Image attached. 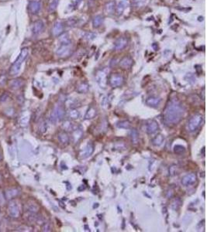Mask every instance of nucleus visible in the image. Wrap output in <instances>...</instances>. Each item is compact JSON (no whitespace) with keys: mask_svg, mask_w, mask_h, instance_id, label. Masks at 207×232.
<instances>
[{"mask_svg":"<svg viewBox=\"0 0 207 232\" xmlns=\"http://www.w3.org/2000/svg\"><path fill=\"white\" fill-rule=\"evenodd\" d=\"M158 128H159V126H158V122L154 120H151L148 122V124L146 125V132L150 135L154 134L158 130Z\"/></svg>","mask_w":207,"mask_h":232,"instance_id":"f8f14e48","label":"nucleus"},{"mask_svg":"<svg viewBox=\"0 0 207 232\" xmlns=\"http://www.w3.org/2000/svg\"><path fill=\"white\" fill-rule=\"evenodd\" d=\"M51 224H50L49 222L43 223V227H42V231H51Z\"/></svg>","mask_w":207,"mask_h":232,"instance_id":"58836bf2","label":"nucleus"},{"mask_svg":"<svg viewBox=\"0 0 207 232\" xmlns=\"http://www.w3.org/2000/svg\"><path fill=\"white\" fill-rule=\"evenodd\" d=\"M23 84V81L21 79H14L12 80L9 83L10 88L13 90H17L20 88Z\"/></svg>","mask_w":207,"mask_h":232,"instance_id":"aec40b11","label":"nucleus"},{"mask_svg":"<svg viewBox=\"0 0 207 232\" xmlns=\"http://www.w3.org/2000/svg\"><path fill=\"white\" fill-rule=\"evenodd\" d=\"M93 152H94V146H93V145H92V143H88L86 146V147L81 152L79 155H80L81 158L85 159L87 157L90 156Z\"/></svg>","mask_w":207,"mask_h":232,"instance_id":"ddd939ff","label":"nucleus"},{"mask_svg":"<svg viewBox=\"0 0 207 232\" xmlns=\"http://www.w3.org/2000/svg\"><path fill=\"white\" fill-rule=\"evenodd\" d=\"M58 139L62 144H68L69 143V137L66 133H61L58 135Z\"/></svg>","mask_w":207,"mask_h":232,"instance_id":"393cba45","label":"nucleus"},{"mask_svg":"<svg viewBox=\"0 0 207 232\" xmlns=\"http://www.w3.org/2000/svg\"><path fill=\"white\" fill-rule=\"evenodd\" d=\"M2 159V156H1V153H0V160Z\"/></svg>","mask_w":207,"mask_h":232,"instance_id":"a18cd8bd","label":"nucleus"},{"mask_svg":"<svg viewBox=\"0 0 207 232\" xmlns=\"http://www.w3.org/2000/svg\"><path fill=\"white\" fill-rule=\"evenodd\" d=\"M132 2H133V6L138 8V7H141L144 6L147 2V0H132Z\"/></svg>","mask_w":207,"mask_h":232,"instance_id":"e433bc0d","label":"nucleus"},{"mask_svg":"<svg viewBox=\"0 0 207 232\" xmlns=\"http://www.w3.org/2000/svg\"><path fill=\"white\" fill-rule=\"evenodd\" d=\"M9 96L8 93H6V92H5L4 94H2V95L0 96V102H6V100H7L9 98Z\"/></svg>","mask_w":207,"mask_h":232,"instance_id":"79ce46f5","label":"nucleus"},{"mask_svg":"<svg viewBox=\"0 0 207 232\" xmlns=\"http://www.w3.org/2000/svg\"><path fill=\"white\" fill-rule=\"evenodd\" d=\"M27 210L30 213H34L37 214L38 210H39V207L36 204H27Z\"/></svg>","mask_w":207,"mask_h":232,"instance_id":"c756f323","label":"nucleus"},{"mask_svg":"<svg viewBox=\"0 0 207 232\" xmlns=\"http://www.w3.org/2000/svg\"><path fill=\"white\" fill-rule=\"evenodd\" d=\"M27 56H28V49L27 48H23L21 50L20 55L18 56L17 59L16 60L13 64L12 65L9 71V73L12 76H16L17 74H18V73L20 71L21 67L23 64V61L27 59Z\"/></svg>","mask_w":207,"mask_h":232,"instance_id":"f03ea898","label":"nucleus"},{"mask_svg":"<svg viewBox=\"0 0 207 232\" xmlns=\"http://www.w3.org/2000/svg\"><path fill=\"white\" fill-rule=\"evenodd\" d=\"M174 152L176 154H178V155H181L182 154V153H184L185 152V147L182 146H180V145H177V146H175L174 148Z\"/></svg>","mask_w":207,"mask_h":232,"instance_id":"72a5a7b5","label":"nucleus"},{"mask_svg":"<svg viewBox=\"0 0 207 232\" xmlns=\"http://www.w3.org/2000/svg\"><path fill=\"white\" fill-rule=\"evenodd\" d=\"M161 103V99L157 97H150L146 100V104L151 107H158Z\"/></svg>","mask_w":207,"mask_h":232,"instance_id":"a211bd4d","label":"nucleus"},{"mask_svg":"<svg viewBox=\"0 0 207 232\" xmlns=\"http://www.w3.org/2000/svg\"><path fill=\"white\" fill-rule=\"evenodd\" d=\"M133 64V60L130 57H124L119 61V66L123 69H128Z\"/></svg>","mask_w":207,"mask_h":232,"instance_id":"dca6fc26","label":"nucleus"},{"mask_svg":"<svg viewBox=\"0 0 207 232\" xmlns=\"http://www.w3.org/2000/svg\"><path fill=\"white\" fill-rule=\"evenodd\" d=\"M82 130L81 128H77V129H74L73 130V133H72V138H73V140H74L75 143L78 142L82 136Z\"/></svg>","mask_w":207,"mask_h":232,"instance_id":"4be33fe9","label":"nucleus"},{"mask_svg":"<svg viewBox=\"0 0 207 232\" xmlns=\"http://www.w3.org/2000/svg\"><path fill=\"white\" fill-rule=\"evenodd\" d=\"M88 84L86 83H82L81 84L78 85V87L77 88V92L80 94H83V93H86L88 91Z\"/></svg>","mask_w":207,"mask_h":232,"instance_id":"cd10ccee","label":"nucleus"},{"mask_svg":"<svg viewBox=\"0 0 207 232\" xmlns=\"http://www.w3.org/2000/svg\"><path fill=\"white\" fill-rule=\"evenodd\" d=\"M83 37L86 40H94L96 37V34L94 33H85L84 36H83Z\"/></svg>","mask_w":207,"mask_h":232,"instance_id":"4c0bfd02","label":"nucleus"},{"mask_svg":"<svg viewBox=\"0 0 207 232\" xmlns=\"http://www.w3.org/2000/svg\"><path fill=\"white\" fill-rule=\"evenodd\" d=\"M75 1H76V4L78 5V4H79V3H80L81 2H82V0H75Z\"/></svg>","mask_w":207,"mask_h":232,"instance_id":"c03bdc74","label":"nucleus"},{"mask_svg":"<svg viewBox=\"0 0 207 232\" xmlns=\"http://www.w3.org/2000/svg\"><path fill=\"white\" fill-rule=\"evenodd\" d=\"M115 2H114V1H110V2L106 3V6H105V12L108 15L113 14V12H114V10H115Z\"/></svg>","mask_w":207,"mask_h":232,"instance_id":"6ab92c4d","label":"nucleus"},{"mask_svg":"<svg viewBox=\"0 0 207 232\" xmlns=\"http://www.w3.org/2000/svg\"><path fill=\"white\" fill-rule=\"evenodd\" d=\"M123 81H124L123 77L119 74H113L109 79V84L113 88L121 86L123 84Z\"/></svg>","mask_w":207,"mask_h":232,"instance_id":"6e6552de","label":"nucleus"},{"mask_svg":"<svg viewBox=\"0 0 207 232\" xmlns=\"http://www.w3.org/2000/svg\"><path fill=\"white\" fill-rule=\"evenodd\" d=\"M203 122V116L199 114L193 115L187 123V129L189 132H195Z\"/></svg>","mask_w":207,"mask_h":232,"instance_id":"7ed1b4c3","label":"nucleus"},{"mask_svg":"<svg viewBox=\"0 0 207 232\" xmlns=\"http://www.w3.org/2000/svg\"><path fill=\"white\" fill-rule=\"evenodd\" d=\"M63 30H64V27L63 24H62L61 22H56L53 26V28H52V33H53L54 36H59V35L62 34L63 33Z\"/></svg>","mask_w":207,"mask_h":232,"instance_id":"f3484780","label":"nucleus"},{"mask_svg":"<svg viewBox=\"0 0 207 232\" xmlns=\"http://www.w3.org/2000/svg\"><path fill=\"white\" fill-rule=\"evenodd\" d=\"M62 127L66 131H73L75 129L73 124L70 121H65L64 122V124L62 125Z\"/></svg>","mask_w":207,"mask_h":232,"instance_id":"473e14b6","label":"nucleus"},{"mask_svg":"<svg viewBox=\"0 0 207 232\" xmlns=\"http://www.w3.org/2000/svg\"><path fill=\"white\" fill-rule=\"evenodd\" d=\"M41 9V3L39 1H31L29 3V10L32 14H37Z\"/></svg>","mask_w":207,"mask_h":232,"instance_id":"4468645a","label":"nucleus"},{"mask_svg":"<svg viewBox=\"0 0 207 232\" xmlns=\"http://www.w3.org/2000/svg\"><path fill=\"white\" fill-rule=\"evenodd\" d=\"M130 137H131V141L133 144H138L139 142V133L137 131V129H132L130 132Z\"/></svg>","mask_w":207,"mask_h":232,"instance_id":"b1692460","label":"nucleus"},{"mask_svg":"<svg viewBox=\"0 0 207 232\" xmlns=\"http://www.w3.org/2000/svg\"><path fill=\"white\" fill-rule=\"evenodd\" d=\"M127 43H128V40L126 37H119V39H117V41L115 42L114 44V49L117 51L122 50L123 49H124L127 47Z\"/></svg>","mask_w":207,"mask_h":232,"instance_id":"9b49d317","label":"nucleus"},{"mask_svg":"<svg viewBox=\"0 0 207 232\" xmlns=\"http://www.w3.org/2000/svg\"><path fill=\"white\" fill-rule=\"evenodd\" d=\"M58 3H59V0H51V2H50L49 5V11L51 12H53L56 10V9L58 7Z\"/></svg>","mask_w":207,"mask_h":232,"instance_id":"2f4dec72","label":"nucleus"},{"mask_svg":"<svg viewBox=\"0 0 207 232\" xmlns=\"http://www.w3.org/2000/svg\"><path fill=\"white\" fill-rule=\"evenodd\" d=\"M64 109L62 105L58 104L54 108L53 111L51 115V122L52 123H56V122H59L64 118Z\"/></svg>","mask_w":207,"mask_h":232,"instance_id":"20e7f679","label":"nucleus"},{"mask_svg":"<svg viewBox=\"0 0 207 232\" xmlns=\"http://www.w3.org/2000/svg\"><path fill=\"white\" fill-rule=\"evenodd\" d=\"M4 197H3V196H2V194L1 193H0V203H3V201H4Z\"/></svg>","mask_w":207,"mask_h":232,"instance_id":"37998d69","label":"nucleus"},{"mask_svg":"<svg viewBox=\"0 0 207 232\" xmlns=\"http://www.w3.org/2000/svg\"><path fill=\"white\" fill-rule=\"evenodd\" d=\"M7 81V76L6 73H1L0 74V86H4Z\"/></svg>","mask_w":207,"mask_h":232,"instance_id":"ea45409f","label":"nucleus"},{"mask_svg":"<svg viewBox=\"0 0 207 232\" xmlns=\"http://www.w3.org/2000/svg\"><path fill=\"white\" fill-rule=\"evenodd\" d=\"M181 204H182V201H181L180 199H174L172 202V208L174 209V210H178L179 207L181 206Z\"/></svg>","mask_w":207,"mask_h":232,"instance_id":"c9c22d12","label":"nucleus"},{"mask_svg":"<svg viewBox=\"0 0 207 232\" xmlns=\"http://www.w3.org/2000/svg\"><path fill=\"white\" fill-rule=\"evenodd\" d=\"M107 74L104 70L98 71L96 73V80L101 88H105L106 85Z\"/></svg>","mask_w":207,"mask_h":232,"instance_id":"1a4fd4ad","label":"nucleus"},{"mask_svg":"<svg viewBox=\"0 0 207 232\" xmlns=\"http://www.w3.org/2000/svg\"><path fill=\"white\" fill-rule=\"evenodd\" d=\"M164 140V135H162L161 134H158L153 139H152L151 143L152 144L154 145V146H160L163 143Z\"/></svg>","mask_w":207,"mask_h":232,"instance_id":"412c9836","label":"nucleus"},{"mask_svg":"<svg viewBox=\"0 0 207 232\" xmlns=\"http://www.w3.org/2000/svg\"><path fill=\"white\" fill-rule=\"evenodd\" d=\"M197 177L195 173H189L185 176L182 179V184L185 187H189V186L193 185L196 182Z\"/></svg>","mask_w":207,"mask_h":232,"instance_id":"0eeeda50","label":"nucleus"},{"mask_svg":"<svg viewBox=\"0 0 207 232\" xmlns=\"http://www.w3.org/2000/svg\"><path fill=\"white\" fill-rule=\"evenodd\" d=\"M68 118H72V119H76L79 117V112L76 109H71L68 112Z\"/></svg>","mask_w":207,"mask_h":232,"instance_id":"7c9ffc66","label":"nucleus"},{"mask_svg":"<svg viewBox=\"0 0 207 232\" xmlns=\"http://www.w3.org/2000/svg\"><path fill=\"white\" fill-rule=\"evenodd\" d=\"M57 55L59 57H68L72 53V48L71 44H62L61 47L56 51Z\"/></svg>","mask_w":207,"mask_h":232,"instance_id":"423d86ee","label":"nucleus"},{"mask_svg":"<svg viewBox=\"0 0 207 232\" xmlns=\"http://www.w3.org/2000/svg\"><path fill=\"white\" fill-rule=\"evenodd\" d=\"M185 108L177 99L171 100L163 112V121L168 125L178 124L182 118Z\"/></svg>","mask_w":207,"mask_h":232,"instance_id":"f257e3e1","label":"nucleus"},{"mask_svg":"<svg viewBox=\"0 0 207 232\" xmlns=\"http://www.w3.org/2000/svg\"><path fill=\"white\" fill-rule=\"evenodd\" d=\"M39 128L42 133H44V132L47 130V123H46L45 122H41V125H40Z\"/></svg>","mask_w":207,"mask_h":232,"instance_id":"a19ab883","label":"nucleus"},{"mask_svg":"<svg viewBox=\"0 0 207 232\" xmlns=\"http://www.w3.org/2000/svg\"><path fill=\"white\" fill-rule=\"evenodd\" d=\"M20 194V189L17 188H11L5 192V197L7 200H11L12 198L16 197L17 196Z\"/></svg>","mask_w":207,"mask_h":232,"instance_id":"2eb2a0df","label":"nucleus"},{"mask_svg":"<svg viewBox=\"0 0 207 232\" xmlns=\"http://www.w3.org/2000/svg\"><path fill=\"white\" fill-rule=\"evenodd\" d=\"M43 27H44V24H43V21H35L33 23L31 30H32V33L33 35H39L43 31Z\"/></svg>","mask_w":207,"mask_h":232,"instance_id":"9d476101","label":"nucleus"},{"mask_svg":"<svg viewBox=\"0 0 207 232\" xmlns=\"http://www.w3.org/2000/svg\"><path fill=\"white\" fill-rule=\"evenodd\" d=\"M96 109L93 108L92 106V107H90V108H88V110L87 111L86 114L85 115V119H92V118H95V116L96 115Z\"/></svg>","mask_w":207,"mask_h":232,"instance_id":"5701e85b","label":"nucleus"},{"mask_svg":"<svg viewBox=\"0 0 207 232\" xmlns=\"http://www.w3.org/2000/svg\"><path fill=\"white\" fill-rule=\"evenodd\" d=\"M60 42L62 44H71V40L67 34H64L60 37Z\"/></svg>","mask_w":207,"mask_h":232,"instance_id":"f704fd0d","label":"nucleus"},{"mask_svg":"<svg viewBox=\"0 0 207 232\" xmlns=\"http://www.w3.org/2000/svg\"><path fill=\"white\" fill-rule=\"evenodd\" d=\"M127 2H126L125 0H123V1H121L120 2H119V4H118V6H117V14L118 15H120L123 13V12L124 11V9H126V6H127Z\"/></svg>","mask_w":207,"mask_h":232,"instance_id":"a878e982","label":"nucleus"},{"mask_svg":"<svg viewBox=\"0 0 207 232\" xmlns=\"http://www.w3.org/2000/svg\"><path fill=\"white\" fill-rule=\"evenodd\" d=\"M103 22V17L102 16H96L92 20V24L94 27H98Z\"/></svg>","mask_w":207,"mask_h":232,"instance_id":"c85d7f7f","label":"nucleus"},{"mask_svg":"<svg viewBox=\"0 0 207 232\" xmlns=\"http://www.w3.org/2000/svg\"><path fill=\"white\" fill-rule=\"evenodd\" d=\"M117 127L119 128H124V129H129L131 126V124L129 121L124 120V121H120L117 123Z\"/></svg>","mask_w":207,"mask_h":232,"instance_id":"bb28decb","label":"nucleus"},{"mask_svg":"<svg viewBox=\"0 0 207 232\" xmlns=\"http://www.w3.org/2000/svg\"><path fill=\"white\" fill-rule=\"evenodd\" d=\"M8 213L9 215L10 216L11 218H15V219H17V218H19L20 217V208L19 204L15 200H12L9 204Z\"/></svg>","mask_w":207,"mask_h":232,"instance_id":"39448f33","label":"nucleus"}]
</instances>
